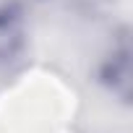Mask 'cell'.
<instances>
[{
	"instance_id": "6da1fadb",
	"label": "cell",
	"mask_w": 133,
	"mask_h": 133,
	"mask_svg": "<svg viewBox=\"0 0 133 133\" xmlns=\"http://www.w3.org/2000/svg\"><path fill=\"white\" fill-rule=\"evenodd\" d=\"M99 81L123 104L130 102V42L125 29L117 34V39L99 63Z\"/></svg>"
},
{
	"instance_id": "7a4b0ae2",
	"label": "cell",
	"mask_w": 133,
	"mask_h": 133,
	"mask_svg": "<svg viewBox=\"0 0 133 133\" xmlns=\"http://www.w3.org/2000/svg\"><path fill=\"white\" fill-rule=\"evenodd\" d=\"M26 47V16L16 0L0 3V65H11Z\"/></svg>"
}]
</instances>
